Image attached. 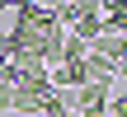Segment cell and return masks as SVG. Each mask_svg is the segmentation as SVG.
Instances as JSON below:
<instances>
[{"mask_svg": "<svg viewBox=\"0 0 127 117\" xmlns=\"http://www.w3.org/2000/svg\"><path fill=\"white\" fill-rule=\"evenodd\" d=\"M108 98H113V84L85 80L80 89H71V108H75L80 117H104V113H108Z\"/></svg>", "mask_w": 127, "mask_h": 117, "instance_id": "1", "label": "cell"}, {"mask_svg": "<svg viewBox=\"0 0 127 117\" xmlns=\"http://www.w3.org/2000/svg\"><path fill=\"white\" fill-rule=\"evenodd\" d=\"M80 66H85V80H94V84H118V70H113V61H104V56H94V52H90Z\"/></svg>", "mask_w": 127, "mask_h": 117, "instance_id": "2", "label": "cell"}, {"mask_svg": "<svg viewBox=\"0 0 127 117\" xmlns=\"http://www.w3.org/2000/svg\"><path fill=\"white\" fill-rule=\"evenodd\" d=\"M123 47H127V38H118V33H99V38L90 42V52H94V56H104V61H118V56H123Z\"/></svg>", "mask_w": 127, "mask_h": 117, "instance_id": "3", "label": "cell"}, {"mask_svg": "<svg viewBox=\"0 0 127 117\" xmlns=\"http://www.w3.org/2000/svg\"><path fill=\"white\" fill-rule=\"evenodd\" d=\"M85 56H90V42H80V38L66 33V42H61V61H85Z\"/></svg>", "mask_w": 127, "mask_h": 117, "instance_id": "4", "label": "cell"}, {"mask_svg": "<svg viewBox=\"0 0 127 117\" xmlns=\"http://www.w3.org/2000/svg\"><path fill=\"white\" fill-rule=\"evenodd\" d=\"M14 5H19V0H0V9H14Z\"/></svg>", "mask_w": 127, "mask_h": 117, "instance_id": "5", "label": "cell"}, {"mask_svg": "<svg viewBox=\"0 0 127 117\" xmlns=\"http://www.w3.org/2000/svg\"><path fill=\"white\" fill-rule=\"evenodd\" d=\"M66 117H80V113H66Z\"/></svg>", "mask_w": 127, "mask_h": 117, "instance_id": "6", "label": "cell"}]
</instances>
